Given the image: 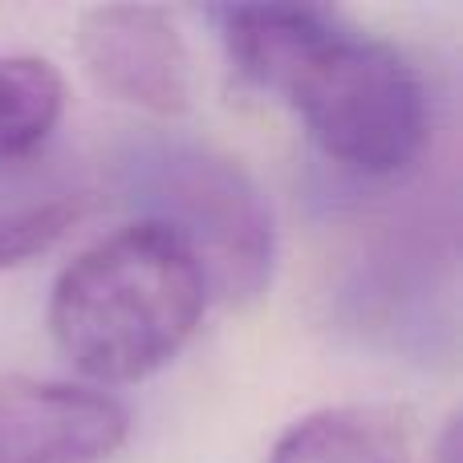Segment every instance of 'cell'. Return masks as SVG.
Returning a JSON list of instances; mask_svg holds the SVG:
<instances>
[{
	"instance_id": "obj_1",
	"label": "cell",
	"mask_w": 463,
	"mask_h": 463,
	"mask_svg": "<svg viewBox=\"0 0 463 463\" xmlns=\"http://www.w3.org/2000/svg\"><path fill=\"white\" fill-rule=\"evenodd\" d=\"M208 285L171 228L138 216L78 252L49 293V334L78 374L106 386L159 374L200 329Z\"/></svg>"
},
{
	"instance_id": "obj_2",
	"label": "cell",
	"mask_w": 463,
	"mask_h": 463,
	"mask_svg": "<svg viewBox=\"0 0 463 463\" xmlns=\"http://www.w3.org/2000/svg\"><path fill=\"white\" fill-rule=\"evenodd\" d=\"M143 220L171 228L203 272L208 297L252 305L269 293L277 224L256 179L236 159L184 138L143 143L122 163Z\"/></svg>"
},
{
	"instance_id": "obj_3",
	"label": "cell",
	"mask_w": 463,
	"mask_h": 463,
	"mask_svg": "<svg viewBox=\"0 0 463 463\" xmlns=\"http://www.w3.org/2000/svg\"><path fill=\"white\" fill-rule=\"evenodd\" d=\"M297 110L334 163L362 175H394L427 138V94L394 45L345 29L342 16L301 49L272 90Z\"/></svg>"
},
{
	"instance_id": "obj_4",
	"label": "cell",
	"mask_w": 463,
	"mask_h": 463,
	"mask_svg": "<svg viewBox=\"0 0 463 463\" xmlns=\"http://www.w3.org/2000/svg\"><path fill=\"white\" fill-rule=\"evenodd\" d=\"M78 57L98 90L146 114L192 106V57L175 21L155 5H98L78 16Z\"/></svg>"
},
{
	"instance_id": "obj_5",
	"label": "cell",
	"mask_w": 463,
	"mask_h": 463,
	"mask_svg": "<svg viewBox=\"0 0 463 463\" xmlns=\"http://www.w3.org/2000/svg\"><path fill=\"white\" fill-rule=\"evenodd\" d=\"M130 415L114 394L78 383H0V463H106Z\"/></svg>"
},
{
	"instance_id": "obj_6",
	"label": "cell",
	"mask_w": 463,
	"mask_h": 463,
	"mask_svg": "<svg viewBox=\"0 0 463 463\" xmlns=\"http://www.w3.org/2000/svg\"><path fill=\"white\" fill-rule=\"evenodd\" d=\"M411 423L378 402H342L297 419L272 443L269 463H407Z\"/></svg>"
},
{
	"instance_id": "obj_7",
	"label": "cell",
	"mask_w": 463,
	"mask_h": 463,
	"mask_svg": "<svg viewBox=\"0 0 463 463\" xmlns=\"http://www.w3.org/2000/svg\"><path fill=\"white\" fill-rule=\"evenodd\" d=\"M65 81L45 57L0 53V159H21L53 135Z\"/></svg>"
},
{
	"instance_id": "obj_8",
	"label": "cell",
	"mask_w": 463,
	"mask_h": 463,
	"mask_svg": "<svg viewBox=\"0 0 463 463\" xmlns=\"http://www.w3.org/2000/svg\"><path fill=\"white\" fill-rule=\"evenodd\" d=\"M81 212H86L81 200H70V195L0 212V269H16V264H29L33 256L49 252L61 236H70Z\"/></svg>"
},
{
	"instance_id": "obj_9",
	"label": "cell",
	"mask_w": 463,
	"mask_h": 463,
	"mask_svg": "<svg viewBox=\"0 0 463 463\" xmlns=\"http://www.w3.org/2000/svg\"><path fill=\"white\" fill-rule=\"evenodd\" d=\"M443 463H456V427H448V435H443Z\"/></svg>"
}]
</instances>
